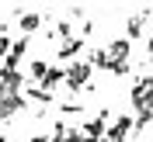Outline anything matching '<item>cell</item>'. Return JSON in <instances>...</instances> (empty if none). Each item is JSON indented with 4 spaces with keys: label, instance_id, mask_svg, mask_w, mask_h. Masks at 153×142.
Listing matches in <instances>:
<instances>
[{
    "label": "cell",
    "instance_id": "6da1fadb",
    "mask_svg": "<svg viewBox=\"0 0 153 142\" xmlns=\"http://www.w3.org/2000/svg\"><path fill=\"white\" fill-rule=\"evenodd\" d=\"M63 83L70 87V94H73V90H84V87H91V66H87V63H70L66 76H63Z\"/></svg>",
    "mask_w": 153,
    "mask_h": 142
},
{
    "label": "cell",
    "instance_id": "7a4b0ae2",
    "mask_svg": "<svg viewBox=\"0 0 153 142\" xmlns=\"http://www.w3.org/2000/svg\"><path fill=\"white\" fill-rule=\"evenodd\" d=\"M25 80H28V76L21 73V69H4L0 66V97L21 94V90H25Z\"/></svg>",
    "mask_w": 153,
    "mask_h": 142
},
{
    "label": "cell",
    "instance_id": "3957f363",
    "mask_svg": "<svg viewBox=\"0 0 153 142\" xmlns=\"http://www.w3.org/2000/svg\"><path fill=\"white\" fill-rule=\"evenodd\" d=\"M150 94H153V76H139V80H136V87H132V94H129V104L139 111V107H146Z\"/></svg>",
    "mask_w": 153,
    "mask_h": 142
},
{
    "label": "cell",
    "instance_id": "277c9868",
    "mask_svg": "<svg viewBox=\"0 0 153 142\" xmlns=\"http://www.w3.org/2000/svg\"><path fill=\"white\" fill-rule=\"evenodd\" d=\"M132 132V114H122V118H115V125L105 128V139H115V142H125V135Z\"/></svg>",
    "mask_w": 153,
    "mask_h": 142
},
{
    "label": "cell",
    "instance_id": "5b68a950",
    "mask_svg": "<svg viewBox=\"0 0 153 142\" xmlns=\"http://www.w3.org/2000/svg\"><path fill=\"white\" fill-rule=\"evenodd\" d=\"M25 52H28V38L10 42V52L4 56V69H18V66H21V59H25Z\"/></svg>",
    "mask_w": 153,
    "mask_h": 142
},
{
    "label": "cell",
    "instance_id": "8992f818",
    "mask_svg": "<svg viewBox=\"0 0 153 142\" xmlns=\"http://www.w3.org/2000/svg\"><path fill=\"white\" fill-rule=\"evenodd\" d=\"M80 52H84V38H66V42H59L56 59L59 63H70V59H76Z\"/></svg>",
    "mask_w": 153,
    "mask_h": 142
},
{
    "label": "cell",
    "instance_id": "52a82bcc",
    "mask_svg": "<svg viewBox=\"0 0 153 142\" xmlns=\"http://www.w3.org/2000/svg\"><path fill=\"white\" fill-rule=\"evenodd\" d=\"M105 128H108V111H101L97 118H91V121H87L80 132H84L91 142H97V139H105Z\"/></svg>",
    "mask_w": 153,
    "mask_h": 142
},
{
    "label": "cell",
    "instance_id": "ba28073f",
    "mask_svg": "<svg viewBox=\"0 0 153 142\" xmlns=\"http://www.w3.org/2000/svg\"><path fill=\"white\" fill-rule=\"evenodd\" d=\"M129 49H132L129 38H115L111 45L105 49V52H108V63H129Z\"/></svg>",
    "mask_w": 153,
    "mask_h": 142
},
{
    "label": "cell",
    "instance_id": "9c48e42d",
    "mask_svg": "<svg viewBox=\"0 0 153 142\" xmlns=\"http://www.w3.org/2000/svg\"><path fill=\"white\" fill-rule=\"evenodd\" d=\"M63 76H66V69H63V66H49V69H45V76H42V83H38V87H45V90H56V87L63 83Z\"/></svg>",
    "mask_w": 153,
    "mask_h": 142
},
{
    "label": "cell",
    "instance_id": "30bf717a",
    "mask_svg": "<svg viewBox=\"0 0 153 142\" xmlns=\"http://www.w3.org/2000/svg\"><path fill=\"white\" fill-rule=\"evenodd\" d=\"M146 18H150V10H143V14H136V18H129V28H125V38H129V42L143 35V24H146Z\"/></svg>",
    "mask_w": 153,
    "mask_h": 142
},
{
    "label": "cell",
    "instance_id": "8fae6325",
    "mask_svg": "<svg viewBox=\"0 0 153 142\" xmlns=\"http://www.w3.org/2000/svg\"><path fill=\"white\" fill-rule=\"evenodd\" d=\"M25 101H38V104L45 107V104H52V90H45V87H31L28 94H25Z\"/></svg>",
    "mask_w": 153,
    "mask_h": 142
},
{
    "label": "cell",
    "instance_id": "7c38bea8",
    "mask_svg": "<svg viewBox=\"0 0 153 142\" xmlns=\"http://www.w3.org/2000/svg\"><path fill=\"white\" fill-rule=\"evenodd\" d=\"M42 21H45L42 14H21V21H18V24H21V31H25V35H31V31L42 24Z\"/></svg>",
    "mask_w": 153,
    "mask_h": 142
},
{
    "label": "cell",
    "instance_id": "4fadbf2b",
    "mask_svg": "<svg viewBox=\"0 0 153 142\" xmlns=\"http://www.w3.org/2000/svg\"><path fill=\"white\" fill-rule=\"evenodd\" d=\"M87 66H91V69H108V66H111V63H108V52H105V49H94V52H91V59H87Z\"/></svg>",
    "mask_w": 153,
    "mask_h": 142
},
{
    "label": "cell",
    "instance_id": "5bb4252c",
    "mask_svg": "<svg viewBox=\"0 0 153 142\" xmlns=\"http://www.w3.org/2000/svg\"><path fill=\"white\" fill-rule=\"evenodd\" d=\"M45 69H49V63H45V59H35V63L28 66V73H31V80H38V83H42V76H45Z\"/></svg>",
    "mask_w": 153,
    "mask_h": 142
},
{
    "label": "cell",
    "instance_id": "9a60e30c",
    "mask_svg": "<svg viewBox=\"0 0 153 142\" xmlns=\"http://www.w3.org/2000/svg\"><path fill=\"white\" fill-rule=\"evenodd\" d=\"M56 35L66 42V38H70V21H56Z\"/></svg>",
    "mask_w": 153,
    "mask_h": 142
},
{
    "label": "cell",
    "instance_id": "2e32d148",
    "mask_svg": "<svg viewBox=\"0 0 153 142\" xmlns=\"http://www.w3.org/2000/svg\"><path fill=\"white\" fill-rule=\"evenodd\" d=\"M7 52H10V38H7V35H0V59L7 56Z\"/></svg>",
    "mask_w": 153,
    "mask_h": 142
},
{
    "label": "cell",
    "instance_id": "e0dca14e",
    "mask_svg": "<svg viewBox=\"0 0 153 142\" xmlns=\"http://www.w3.org/2000/svg\"><path fill=\"white\" fill-rule=\"evenodd\" d=\"M146 63H150V66H153V38H150V42H146Z\"/></svg>",
    "mask_w": 153,
    "mask_h": 142
},
{
    "label": "cell",
    "instance_id": "ac0fdd59",
    "mask_svg": "<svg viewBox=\"0 0 153 142\" xmlns=\"http://www.w3.org/2000/svg\"><path fill=\"white\" fill-rule=\"evenodd\" d=\"M97 142H115V139H97Z\"/></svg>",
    "mask_w": 153,
    "mask_h": 142
},
{
    "label": "cell",
    "instance_id": "d6986e66",
    "mask_svg": "<svg viewBox=\"0 0 153 142\" xmlns=\"http://www.w3.org/2000/svg\"><path fill=\"white\" fill-rule=\"evenodd\" d=\"M0 142H7V135H0Z\"/></svg>",
    "mask_w": 153,
    "mask_h": 142
}]
</instances>
